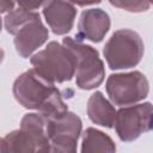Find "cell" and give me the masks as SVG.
I'll return each instance as SVG.
<instances>
[{
    "instance_id": "2e32d148",
    "label": "cell",
    "mask_w": 153,
    "mask_h": 153,
    "mask_svg": "<svg viewBox=\"0 0 153 153\" xmlns=\"http://www.w3.org/2000/svg\"><path fill=\"white\" fill-rule=\"evenodd\" d=\"M14 0H0V14L7 13L14 8Z\"/></svg>"
},
{
    "instance_id": "277c9868",
    "label": "cell",
    "mask_w": 153,
    "mask_h": 153,
    "mask_svg": "<svg viewBox=\"0 0 153 153\" xmlns=\"http://www.w3.org/2000/svg\"><path fill=\"white\" fill-rule=\"evenodd\" d=\"M145 51L140 35L130 29L115 31L104 45L103 54L110 69H128L135 67Z\"/></svg>"
},
{
    "instance_id": "6da1fadb",
    "label": "cell",
    "mask_w": 153,
    "mask_h": 153,
    "mask_svg": "<svg viewBox=\"0 0 153 153\" xmlns=\"http://www.w3.org/2000/svg\"><path fill=\"white\" fill-rule=\"evenodd\" d=\"M12 92L23 108L36 110L45 118L68 110L59 88L42 78L33 68L24 72L14 80Z\"/></svg>"
},
{
    "instance_id": "9a60e30c",
    "label": "cell",
    "mask_w": 153,
    "mask_h": 153,
    "mask_svg": "<svg viewBox=\"0 0 153 153\" xmlns=\"http://www.w3.org/2000/svg\"><path fill=\"white\" fill-rule=\"evenodd\" d=\"M45 0H14V2H17L19 5V7L25 8V10H30V11H35L37 8H39Z\"/></svg>"
},
{
    "instance_id": "5bb4252c",
    "label": "cell",
    "mask_w": 153,
    "mask_h": 153,
    "mask_svg": "<svg viewBox=\"0 0 153 153\" xmlns=\"http://www.w3.org/2000/svg\"><path fill=\"white\" fill-rule=\"evenodd\" d=\"M109 1L112 6L133 13L145 12L149 10L152 5V0H109Z\"/></svg>"
},
{
    "instance_id": "52a82bcc",
    "label": "cell",
    "mask_w": 153,
    "mask_h": 153,
    "mask_svg": "<svg viewBox=\"0 0 153 153\" xmlns=\"http://www.w3.org/2000/svg\"><path fill=\"white\" fill-rule=\"evenodd\" d=\"M45 121L50 152H75L82 129L80 117L74 112L66 110L60 115L45 118Z\"/></svg>"
},
{
    "instance_id": "30bf717a",
    "label": "cell",
    "mask_w": 153,
    "mask_h": 153,
    "mask_svg": "<svg viewBox=\"0 0 153 153\" xmlns=\"http://www.w3.org/2000/svg\"><path fill=\"white\" fill-rule=\"evenodd\" d=\"M111 22L109 14L100 8H88L82 11L79 23L76 38L88 39L91 42L98 43L108 33Z\"/></svg>"
},
{
    "instance_id": "7c38bea8",
    "label": "cell",
    "mask_w": 153,
    "mask_h": 153,
    "mask_svg": "<svg viewBox=\"0 0 153 153\" xmlns=\"http://www.w3.org/2000/svg\"><path fill=\"white\" fill-rule=\"evenodd\" d=\"M116 110L114 105L103 96L102 92L96 91L92 93L87 102V116L88 118L102 127L112 128Z\"/></svg>"
},
{
    "instance_id": "4fadbf2b",
    "label": "cell",
    "mask_w": 153,
    "mask_h": 153,
    "mask_svg": "<svg viewBox=\"0 0 153 153\" xmlns=\"http://www.w3.org/2000/svg\"><path fill=\"white\" fill-rule=\"evenodd\" d=\"M116 146L112 139L105 133L94 129L87 128L82 134L81 142V152L91 153V152H115Z\"/></svg>"
},
{
    "instance_id": "ac0fdd59",
    "label": "cell",
    "mask_w": 153,
    "mask_h": 153,
    "mask_svg": "<svg viewBox=\"0 0 153 153\" xmlns=\"http://www.w3.org/2000/svg\"><path fill=\"white\" fill-rule=\"evenodd\" d=\"M4 57H5V53H4V50L0 48V63L2 62V60H4Z\"/></svg>"
},
{
    "instance_id": "ba28073f",
    "label": "cell",
    "mask_w": 153,
    "mask_h": 153,
    "mask_svg": "<svg viewBox=\"0 0 153 153\" xmlns=\"http://www.w3.org/2000/svg\"><path fill=\"white\" fill-rule=\"evenodd\" d=\"M115 130L121 141L130 142L152 128V104L149 102L122 106L116 111Z\"/></svg>"
},
{
    "instance_id": "3957f363",
    "label": "cell",
    "mask_w": 153,
    "mask_h": 153,
    "mask_svg": "<svg viewBox=\"0 0 153 153\" xmlns=\"http://www.w3.org/2000/svg\"><path fill=\"white\" fill-rule=\"evenodd\" d=\"M30 62L42 78L55 84L69 81L75 74V56L63 43L49 42L30 59Z\"/></svg>"
},
{
    "instance_id": "d6986e66",
    "label": "cell",
    "mask_w": 153,
    "mask_h": 153,
    "mask_svg": "<svg viewBox=\"0 0 153 153\" xmlns=\"http://www.w3.org/2000/svg\"><path fill=\"white\" fill-rule=\"evenodd\" d=\"M1 29H2V19L0 17V31H1Z\"/></svg>"
},
{
    "instance_id": "e0dca14e",
    "label": "cell",
    "mask_w": 153,
    "mask_h": 153,
    "mask_svg": "<svg viewBox=\"0 0 153 153\" xmlns=\"http://www.w3.org/2000/svg\"><path fill=\"white\" fill-rule=\"evenodd\" d=\"M73 2L80 7H85V6L99 4V2H102V0H73Z\"/></svg>"
},
{
    "instance_id": "8992f818",
    "label": "cell",
    "mask_w": 153,
    "mask_h": 153,
    "mask_svg": "<svg viewBox=\"0 0 153 153\" xmlns=\"http://www.w3.org/2000/svg\"><path fill=\"white\" fill-rule=\"evenodd\" d=\"M105 90L112 104L126 106L143 100L148 94L149 84L146 75L139 71L115 73L106 79Z\"/></svg>"
},
{
    "instance_id": "7a4b0ae2",
    "label": "cell",
    "mask_w": 153,
    "mask_h": 153,
    "mask_svg": "<svg viewBox=\"0 0 153 153\" xmlns=\"http://www.w3.org/2000/svg\"><path fill=\"white\" fill-rule=\"evenodd\" d=\"M4 26L8 33L14 36L16 50L23 59L30 57L49 37V31L42 23L39 14L22 7L6 13Z\"/></svg>"
},
{
    "instance_id": "9c48e42d",
    "label": "cell",
    "mask_w": 153,
    "mask_h": 153,
    "mask_svg": "<svg viewBox=\"0 0 153 153\" xmlns=\"http://www.w3.org/2000/svg\"><path fill=\"white\" fill-rule=\"evenodd\" d=\"M43 16L55 35H66L74 25L76 8L73 0H45Z\"/></svg>"
},
{
    "instance_id": "5b68a950",
    "label": "cell",
    "mask_w": 153,
    "mask_h": 153,
    "mask_svg": "<svg viewBox=\"0 0 153 153\" xmlns=\"http://www.w3.org/2000/svg\"><path fill=\"white\" fill-rule=\"evenodd\" d=\"M62 43L68 47L75 56V84L81 90H93L98 87L105 76V68L98 51L82 43L80 39L65 37Z\"/></svg>"
},
{
    "instance_id": "8fae6325",
    "label": "cell",
    "mask_w": 153,
    "mask_h": 153,
    "mask_svg": "<svg viewBox=\"0 0 153 153\" xmlns=\"http://www.w3.org/2000/svg\"><path fill=\"white\" fill-rule=\"evenodd\" d=\"M45 117L39 112H30L24 115L20 121V129L31 140L35 152H50V142L47 134Z\"/></svg>"
}]
</instances>
